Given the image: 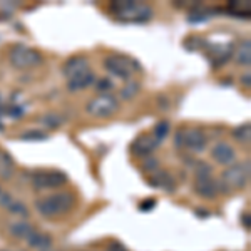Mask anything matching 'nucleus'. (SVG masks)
Instances as JSON below:
<instances>
[{
	"mask_svg": "<svg viewBox=\"0 0 251 251\" xmlns=\"http://www.w3.org/2000/svg\"><path fill=\"white\" fill-rule=\"evenodd\" d=\"M72 206H74V198L69 193H54L35 201V209L46 218L62 216L71 211Z\"/></svg>",
	"mask_w": 251,
	"mask_h": 251,
	"instance_id": "f257e3e1",
	"label": "nucleus"
},
{
	"mask_svg": "<svg viewBox=\"0 0 251 251\" xmlns=\"http://www.w3.org/2000/svg\"><path fill=\"white\" fill-rule=\"evenodd\" d=\"M111 12L123 22H148L152 17V10L148 5L131 0L111 3Z\"/></svg>",
	"mask_w": 251,
	"mask_h": 251,
	"instance_id": "f03ea898",
	"label": "nucleus"
},
{
	"mask_svg": "<svg viewBox=\"0 0 251 251\" xmlns=\"http://www.w3.org/2000/svg\"><path fill=\"white\" fill-rule=\"evenodd\" d=\"M250 181V163H234L229 168H226L221 174L220 188L231 189V191H238V189L246 188Z\"/></svg>",
	"mask_w": 251,
	"mask_h": 251,
	"instance_id": "7ed1b4c3",
	"label": "nucleus"
},
{
	"mask_svg": "<svg viewBox=\"0 0 251 251\" xmlns=\"http://www.w3.org/2000/svg\"><path fill=\"white\" fill-rule=\"evenodd\" d=\"M194 191L198 196L204 198V200H211L216 198L220 193V183L211 176V168L206 164H201V169L196 173L194 177Z\"/></svg>",
	"mask_w": 251,
	"mask_h": 251,
	"instance_id": "20e7f679",
	"label": "nucleus"
},
{
	"mask_svg": "<svg viewBox=\"0 0 251 251\" xmlns=\"http://www.w3.org/2000/svg\"><path fill=\"white\" fill-rule=\"evenodd\" d=\"M86 111L92 117H111L119 111V100L112 94H100L89 100Z\"/></svg>",
	"mask_w": 251,
	"mask_h": 251,
	"instance_id": "39448f33",
	"label": "nucleus"
},
{
	"mask_svg": "<svg viewBox=\"0 0 251 251\" xmlns=\"http://www.w3.org/2000/svg\"><path fill=\"white\" fill-rule=\"evenodd\" d=\"M177 148H186L191 152H201L206 148V136L201 129L198 127H189V129H181L176 134L174 139Z\"/></svg>",
	"mask_w": 251,
	"mask_h": 251,
	"instance_id": "423d86ee",
	"label": "nucleus"
},
{
	"mask_svg": "<svg viewBox=\"0 0 251 251\" xmlns=\"http://www.w3.org/2000/svg\"><path fill=\"white\" fill-rule=\"evenodd\" d=\"M42 55L39 50L27 46H15L10 50V64L15 69H30L42 64Z\"/></svg>",
	"mask_w": 251,
	"mask_h": 251,
	"instance_id": "0eeeda50",
	"label": "nucleus"
},
{
	"mask_svg": "<svg viewBox=\"0 0 251 251\" xmlns=\"http://www.w3.org/2000/svg\"><path fill=\"white\" fill-rule=\"evenodd\" d=\"M104 66L111 74L121 79H129L137 71V64L132 59L126 57V55H109L104 60Z\"/></svg>",
	"mask_w": 251,
	"mask_h": 251,
	"instance_id": "6e6552de",
	"label": "nucleus"
},
{
	"mask_svg": "<svg viewBox=\"0 0 251 251\" xmlns=\"http://www.w3.org/2000/svg\"><path fill=\"white\" fill-rule=\"evenodd\" d=\"M67 183V176L60 171H40L32 176V186L35 191H44V189L60 188Z\"/></svg>",
	"mask_w": 251,
	"mask_h": 251,
	"instance_id": "1a4fd4ad",
	"label": "nucleus"
},
{
	"mask_svg": "<svg viewBox=\"0 0 251 251\" xmlns=\"http://www.w3.org/2000/svg\"><path fill=\"white\" fill-rule=\"evenodd\" d=\"M211 154H213V159L216 161L218 164H223V166H231L234 163V159H236V152H234V149L228 143H218L213 148Z\"/></svg>",
	"mask_w": 251,
	"mask_h": 251,
	"instance_id": "9d476101",
	"label": "nucleus"
},
{
	"mask_svg": "<svg viewBox=\"0 0 251 251\" xmlns=\"http://www.w3.org/2000/svg\"><path fill=\"white\" fill-rule=\"evenodd\" d=\"M159 146V141L152 134H143L132 143V152L137 156H148Z\"/></svg>",
	"mask_w": 251,
	"mask_h": 251,
	"instance_id": "9b49d317",
	"label": "nucleus"
},
{
	"mask_svg": "<svg viewBox=\"0 0 251 251\" xmlns=\"http://www.w3.org/2000/svg\"><path fill=\"white\" fill-rule=\"evenodd\" d=\"M67 80H69L67 82L69 91H82V89H87L89 86H92L96 82V75L92 74L91 69H87V71L80 72V74L74 75V77Z\"/></svg>",
	"mask_w": 251,
	"mask_h": 251,
	"instance_id": "f8f14e48",
	"label": "nucleus"
},
{
	"mask_svg": "<svg viewBox=\"0 0 251 251\" xmlns=\"http://www.w3.org/2000/svg\"><path fill=\"white\" fill-rule=\"evenodd\" d=\"M87 69H89L87 59L77 55V57H72L66 62V66H64V74H66L67 79H71V77H74V75L80 74V72L87 71Z\"/></svg>",
	"mask_w": 251,
	"mask_h": 251,
	"instance_id": "ddd939ff",
	"label": "nucleus"
},
{
	"mask_svg": "<svg viewBox=\"0 0 251 251\" xmlns=\"http://www.w3.org/2000/svg\"><path fill=\"white\" fill-rule=\"evenodd\" d=\"M27 245H29L30 248H37V250L46 251L49 246L52 245V238L49 236V234L32 231L29 236H27Z\"/></svg>",
	"mask_w": 251,
	"mask_h": 251,
	"instance_id": "4468645a",
	"label": "nucleus"
},
{
	"mask_svg": "<svg viewBox=\"0 0 251 251\" xmlns=\"http://www.w3.org/2000/svg\"><path fill=\"white\" fill-rule=\"evenodd\" d=\"M236 62L241 64V66H246L248 67L251 64V44L250 40H245V42L240 44L236 50Z\"/></svg>",
	"mask_w": 251,
	"mask_h": 251,
	"instance_id": "2eb2a0df",
	"label": "nucleus"
},
{
	"mask_svg": "<svg viewBox=\"0 0 251 251\" xmlns=\"http://www.w3.org/2000/svg\"><path fill=\"white\" fill-rule=\"evenodd\" d=\"M14 173V161L7 152H0V177L9 179Z\"/></svg>",
	"mask_w": 251,
	"mask_h": 251,
	"instance_id": "dca6fc26",
	"label": "nucleus"
},
{
	"mask_svg": "<svg viewBox=\"0 0 251 251\" xmlns=\"http://www.w3.org/2000/svg\"><path fill=\"white\" fill-rule=\"evenodd\" d=\"M32 231H34V229H32V226L27 225V223H14V225L10 226V233L17 238H22V240H27V236H29Z\"/></svg>",
	"mask_w": 251,
	"mask_h": 251,
	"instance_id": "f3484780",
	"label": "nucleus"
},
{
	"mask_svg": "<svg viewBox=\"0 0 251 251\" xmlns=\"http://www.w3.org/2000/svg\"><path fill=\"white\" fill-rule=\"evenodd\" d=\"M233 137L236 141H240V143H248L250 137H251V124L246 123V124L238 126V127L233 131Z\"/></svg>",
	"mask_w": 251,
	"mask_h": 251,
	"instance_id": "a211bd4d",
	"label": "nucleus"
},
{
	"mask_svg": "<svg viewBox=\"0 0 251 251\" xmlns=\"http://www.w3.org/2000/svg\"><path fill=\"white\" fill-rule=\"evenodd\" d=\"M169 134V123L168 121H159V123L156 124V127H154V131H152V136L156 137L157 141H163L166 139V136Z\"/></svg>",
	"mask_w": 251,
	"mask_h": 251,
	"instance_id": "6ab92c4d",
	"label": "nucleus"
},
{
	"mask_svg": "<svg viewBox=\"0 0 251 251\" xmlns=\"http://www.w3.org/2000/svg\"><path fill=\"white\" fill-rule=\"evenodd\" d=\"M40 121H42V124L46 126V127H50V129H55L62 124L60 123V117L55 114H46V116L40 117Z\"/></svg>",
	"mask_w": 251,
	"mask_h": 251,
	"instance_id": "aec40b11",
	"label": "nucleus"
},
{
	"mask_svg": "<svg viewBox=\"0 0 251 251\" xmlns=\"http://www.w3.org/2000/svg\"><path fill=\"white\" fill-rule=\"evenodd\" d=\"M20 139L22 141H44V139H47V134L42 131H29V132H24V134L20 136Z\"/></svg>",
	"mask_w": 251,
	"mask_h": 251,
	"instance_id": "412c9836",
	"label": "nucleus"
},
{
	"mask_svg": "<svg viewBox=\"0 0 251 251\" xmlns=\"http://www.w3.org/2000/svg\"><path fill=\"white\" fill-rule=\"evenodd\" d=\"M137 89H139V86H137L136 82H127V86L123 89V97H126V99H131V97L137 92Z\"/></svg>",
	"mask_w": 251,
	"mask_h": 251,
	"instance_id": "4be33fe9",
	"label": "nucleus"
},
{
	"mask_svg": "<svg viewBox=\"0 0 251 251\" xmlns=\"http://www.w3.org/2000/svg\"><path fill=\"white\" fill-rule=\"evenodd\" d=\"M97 87L102 91V89H111L112 87V82L109 79H102V80H99V84H97Z\"/></svg>",
	"mask_w": 251,
	"mask_h": 251,
	"instance_id": "5701e85b",
	"label": "nucleus"
},
{
	"mask_svg": "<svg viewBox=\"0 0 251 251\" xmlns=\"http://www.w3.org/2000/svg\"><path fill=\"white\" fill-rule=\"evenodd\" d=\"M243 84H246V86H250V74H246V77H243Z\"/></svg>",
	"mask_w": 251,
	"mask_h": 251,
	"instance_id": "b1692460",
	"label": "nucleus"
}]
</instances>
